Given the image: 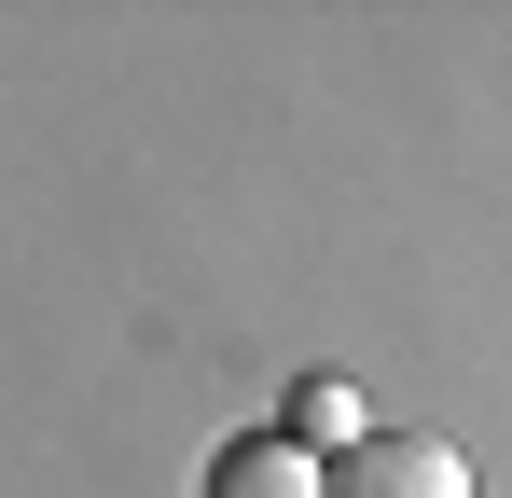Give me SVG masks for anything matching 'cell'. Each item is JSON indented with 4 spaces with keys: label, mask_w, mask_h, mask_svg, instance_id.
I'll return each instance as SVG.
<instances>
[{
    "label": "cell",
    "mask_w": 512,
    "mask_h": 498,
    "mask_svg": "<svg viewBox=\"0 0 512 498\" xmlns=\"http://www.w3.org/2000/svg\"><path fill=\"white\" fill-rule=\"evenodd\" d=\"M208 498H319V457H305L291 429H250V443L208 457Z\"/></svg>",
    "instance_id": "7a4b0ae2"
},
{
    "label": "cell",
    "mask_w": 512,
    "mask_h": 498,
    "mask_svg": "<svg viewBox=\"0 0 512 498\" xmlns=\"http://www.w3.org/2000/svg\"><path fill=\"white\" fill-rule=\"evenodd\" d=\"M319 498H471V457L443 429H360L346 457H319Z\"/></svg>",
    "instance_id": "6da1fadb"
}]
</instances>
